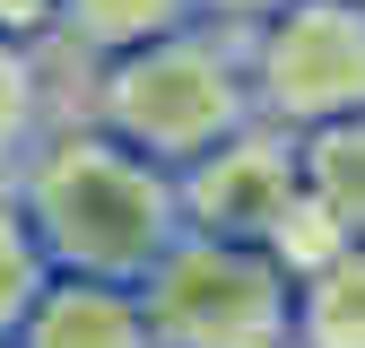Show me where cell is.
I'll use <instances>...</instances> for the list:
<instances>
[{"label":"cell","instance_id":"8fae6325","mask_svg":"<svg viewBox=\"0 0 365 348\" xmlns=\"http://www.w3.org/2000/svg\"><path fill=\"white\" fill-rule=\"evenodd\" d=\"M43 279H53V261H43V244H35V227H26V209L9 200V183H0V339H18L26 304L43 296Z\"/></svg>","mask_w":365,"mask_h":348},{"label":"cell","instance_id":"9a60e30c","mask_svg":"<svg viewBox=\"0 0 365 348\" xmlns=\"http://www.w3.org/2000/svg\"><path fill=\"white\" fill-rule=\"evenodd\" d=\"M0 348H9V339H0Z\"/></svg>","mask_w":365,"mask_h":348},{"label":"cell","instance_id":"4fadbf2b","mask_svg":"<svg viewBox=\"0 0 365 348\" xmlns=\"http://www.w3.org/2000/svg\"><path fill=\"white\" fill-rule=\"evenodd\" d=\"M269 9H287V0H192V18H209V26H235V35H244V26H261Z\"/></svg>","mask_w":365,"mask_h":348},{"label":"cell","instance_id":"9c48e42d","mask_svg":"<svg viewBox=\"0 0 365 348\" xmlns=\"http://www.w3.org/2000/svg\"><path fill=\"white\" fill-rule=\"evenodd\" d=\"M296 348H365V235L296 279Z\"/></svg>","mask_w":365,"mask_h":348},{"label":"cell","instance_id":"3957f363","mask_svg":"<svg viewBox=\"0 0 365 348\" xmlns=\"http://www.w3.org/2000/svg\"><path fill=\"white\" fill-rule=\"evenodd\" d=\"M140 314L157 348H296V279L244 235L182 227L140 279Z\"/></svg>","mask_w":365,"mask_h":348},{"label":"cell","instance_id":"ba28073f","mask_svg":"<svg viewBox=\"0 0 365 348\" xmlns=\"http://www.w3.org/2000/svg\"><path fill=\"white\" fill-rule=\"evenodd\" d=\"M296 165H304V192L322 200L348 235H365V113L296 130Z\"/></svg>","mask_w":365,"mask_h":348},{"label":"cell","instance_id":"30bf717a","mask_svg":"<svg viewBox=\"0 0 365 348\" xmlns=\"http://www.w3.org/2000/svg\"><path fill=\"white\" fill-rule=\"evenodd\" d=\"M35 140H43V70H35V44L0 35V183L26 165Z\"/></svg>","mask_w":365,"mask_h":348},{"label":"cell","instance_id":"7c38bea8","mask_svg":"<svg viewBox=\"0 0 365 348\" xmlns=\"http://www.w3.org/2000/svg\"><path fill=\"white\" fill-rule=\"evenodd\" d=\"M261 244H269V261H279L287 279H313V270H322L331 252H348L356 235H348V227H339V218L313 200V192H296L279 218H269V235H261Z\"/></svg>","mask_w":365,"mask_h":348},{"label":"cell","instance_id":"52a82bcc","mask_svg":"<svg viewBox=\"0 0 365 348\" xmlns=\"http://www.w3.org/2000/svg\"><path fill=\"white\" fill-rule=\"evenodd\" d=\"M174 26H192V0H53V35L87 61H113V53L174 35Z\"/></svg>","mask_w":365,"mask_h":348},{"label":"cell","instance_id":"6da1fadb","mask_svg":"<svg viewBox=\"0 0 365 348\" xmlns=\"http://www.w3.org/2000/svg\"><path fill=\"white\" fill-rule=\"evenodd\" d=\"M9 200L26 209V227L53 270L87 279H148V261L182 235V200H174V165L140 157L130 140L96 122H43V140L9 174Z\"/></svg>","mask_w":365,"mask_h":348},{"label":"cell","instance_id":"277c9868","mask_svg":"<svg viewBox=\"0 0 365 348\" xmlns=\"http://www.w3.org/2000/svg\"><path fill=\"white\" fill-rule=\"evenodd\" d=\"M252 113L279 130H313L365 113V0H287L244 26Z\"/></svg>","mask_w":365,"mask_h":348},{"label":"cell","instance_id":"5b68a950","mask_svg":"<svg viewBox=\"0 0 365 348\" xmlns=\"http://www.w3.org/2000/svg\"><path fill=\"white\" fill-rule=\"evenodd\" d=\"M304 192V165H296V130L279 122H244L226 130L217 148H200L192 165H174V200H182V227L192 235H244L261 244L269 218Z\"/></svg>","mask_w":365,"mask_h":348},{"label":"cell","instance_id":"7a4b0ae2","mask_svg":"<svg viewBox=\"0 0 365 348\" xmlns=\"http://www.w3.org/2000/svg\"><path fill=\"white\" fill-rule=\"evenodd\" d=\"M87 122L130 140L157 165H192L200 148H217L226 130L252 122L244 35L192 18L174 35H148V44H130V53L96 61V78H87Z\"/></svg>","mask_w":365,"mask_h":348},{"label":"cell","instance_id":"8992f818","mask_svg":"<svg viewBox=\"0 0 365 348\" xmlns=\"http://www.w3.org/2000/svg\"><path fill=\"white\" fill-rule=\"evenodd\" d=\"M9 348H157V339H148V314H140V287L130 279L53 270Z\"/></svg>","mask_w":365,"mask_h":348},{"label":"cell","instance_id":"5bb4252c","mask_svg":"<svg viewBox=\"0 0 365 348\" xmlns=\"http://www.w3.org/2000/svg\"><path fill=\"white\" fill-rule=\"evenodd\" d=\"M0 35L43 44V35H53V0H0Z\"/></svg>","mask_w":365,"mask_h":348}]
</instances>
